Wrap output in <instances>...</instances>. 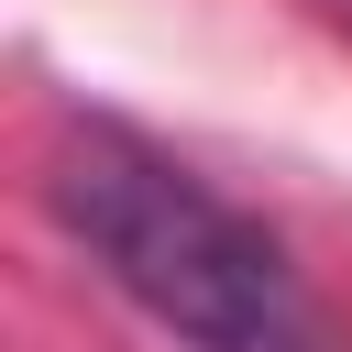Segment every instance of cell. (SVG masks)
<instances>
[{"instance_id": "6da1fadb", "label": "cell", "mask_w": 352, "mask_h": 352, "mask_svg": "<svg viewBox=\"0 0 352 352\" xmlns=\"http://www.w3.org/2000/svg\"><path fill=\"white\" fill-rule=\"evenodd\" d=\"M44 209L55 231L187 352H330V319L297 275V253L231 209L198 165L143 143L132 121H66L44 143Z\"/></svg>"}]
</instances>
